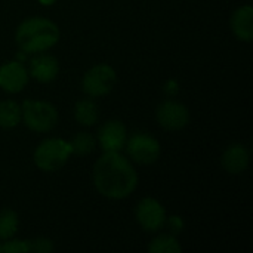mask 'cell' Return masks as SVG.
I'll use <instances>...</instances> for the list:
<instances>
[{
    "label": "cell",
    "instance_id": "44dd1931",
    "mask_svg": "<svg viewBox=\"0 0 253 253\" xmlns=\"http://www.w3.org/2000/svg\"><path fill=\"white\" fill-rule=\"evenodd\" d=\"M166 222H168V225H169V228L172 230V233L170 234H178V233H181L182 230H184V222H182V219L179 218V216H170L169 219L166 218Z\"/></svg>",
    "mask_w": 253,
    "mask_h": 253
},
{
    "label": "cell",
    "instance_id": "277c9868",
    "mask_svg": "<svg viewBox=\"0 0 253 253\" xmlns=\"http://www.w3.org/2000/svg\"><path fill=\"white\" fill-rule=\"evenodd\" d=\"M24 125L37 133L50 132L58 123V110L53 104L39 99H25L21 105Z\"/></svg>",
    "mask_w": 253,
    "mask_h": 253
},
{
    "label": "cell",
    "instance_id": "ac0fdd59",
    "mask_svg": "<svg viewBox=\"0 0 253 253\" xmlns=\"http://www.w3.org/2000/svg\"><path fill=\"white\" fill-rule=\"evenodd\" d=\"M70 145H71L73 154L87 156V154L95 151V148H96V138L93 135L87 133V132H80V133L73 136V139L70 141Z\"/></svg>",
    "mask_w": 253,
    "mask_h": 253
},
{
    "label": "cell",
    "instance_id": "ba28073f",
    "mask_svg": "<svg viewBox=\"0 0 253 253\" xmlns=\"http://www.w3.org/2000/svg\"><path fill=\"white\" fill-rule=\"evenodd\" d=\"M135 216L138 224L142 227V230L148 233H156L160 228H163L168 218L163 205L153 197H145L138 203Z\"/></svg>",
    "mask_w": 253,
    "mask_h": 253
},
{
    "label": "cell",
    "instance_id": "9a60e30c",
    "mask_svg": "<svg viewBox=\"0 0 253 253\" xmlns=\"http://www.w3.org/2000/svg\"><path fill=\"white\" fill-rule=\"evenodd\" d=\"M22 119L21 105L16 101L4 99L0 101V129L9 130L19 125Z\"/></svg>",
    "mask_w": 253,
    "mask_h": 253
},
{
    "label": "cell",
    "instance_id": "8992f818",
    "mask_svg": "<svg viewBox=\"0 0 253 253\" xmlns=\"http://www.w3.org/2000/svg\"><path fill=\"white\" fill-rule=\"evenodd\" d=\"M156 119L165 130L178 132L187 127V125L190 123V111L182 102L166 99L157 107Z\"/></svg>",
    "mask_w": 253,
    "mask_h": 253
},
{
    "label": "cell",
    "instance_id": "30bf717a",
    "mask_svg": "<svg viewBox=\"0 0 253 253\" xmlns=\"http://www.w3.org/2000/svg\"><path fill=\"white\" fill-rule=\"evenodd\" d=\"M126 126L120 120H107L98 130L96 141L104 151H120L126 144Z\"/></svg>",
    "mask_w": 253,
    "mask_h": 253
},
{
    "label": "cell",
    "instance_id": "d6986e66",
    "mask_svg": "<svg viewBox=\"0 0 253 253\" xmlns=\"http://www.w3.org/2000/svg\"><path fill=\"white\" fill-rule=\"evenodd\" d=\"M0 252L1 253H25L30 252V240H15L7 239L0 242Z\"/></svg>",
    "mask_w": 253,
    "mask_h": 253
},
{
    "label": "cell",
    "instance_id": "9c48e42d",
    "mask_svg": "<svg viewBox=\"0 0 253 253\" xmlns=\"http://www.w3.org/2000/svg\"><path fill=\"white\" fill-rule=\"evenodd\" d=\"M28 70L19 61H7L0 67V87L7 93L21 92L28 83Z\"/></svg>",
    "mask_w": 253,
    "mask_h": 253
},
{
    "label": "cell",
    "instance_id": "4fadbf2b",
    "mask_svg": "<svg viewBox=\"0 0 253 253\" xmlns=\"http://www.w3.org/2000/svg\"><path fill=\"white\" fill-rule=\"evenodd\" d=\"M221 162L228 173L240 175L249 166V150L243 144H233L224 151Z\"/></svg>",
    "mask_w": 253,
    "mask_h": 253
},
{
    "label": "cell",
    "instance_id": "e0dca14e",
    "mask_svg": "<svg viewBox=\"0 0 253 253\" xmlns=\"http://www.w3.org/2000/svg\"><path fill=\"white\" fill-rule=\"evenodd\" d=\"M18 225L19 219L16 212L7 208L0 209V240L12 239L18 231Z\"/></svg>",
    "mask_w": 253,
    "mask_h": 253
},
{
    "label": "cell",
    "instance_id": "7a4b0ae2",
    "mask_svg": "<svg viewBox=\"0 0 253 253\" xmlns=\"http://www.w3.org/2000/svg\"><path fill=\"white\" fill-rule=\"evenodd\" d=\"M58 25L47 18L33 16L24 19L15 33V42L24 53H42L52 49L59 40Z\"/></svg>",
    "mask_w": 253,
    "mask_h": 253
},
{
    "label": "cell",
    "instance_id": "5bb4252c",
    "mask_svg": "<svg viewBox=\"0 0 253 253\" xmlns=\"http://www.w3.org/2000/svg\"><path fill=\"white\" fill-rule=\"evenodd\" d=\"M99 108L96 102L90 98H84L76 102L74 105V119L82 126H93L98 122Z\"/></svg>",
    "mask_w": 253,
    "mask_h": 253
},
{
    "label": "cell",
    "instance_id": "2e32d148",
    "mask_svg": "<svg viewBox=\"0 0 253 253\" xmlns=\"http://www.w3.org/2000/svg\"><path fill=\"white\" fill-rule=\"evenodd\" d=\"M150 253H181L182 246L173 234H160L148 245Z\"/></svg>",
    "mask_w": 253,
    "mask_h": 253
},
{
    "label": "cell",
    "instance_id": "ffe728a7",
    "mask_svg": "<svg viewBox=\"0 0 253 253\" xmlns=\"http://www.w3.org/2000/svg\"><path fill=\"white\" fill-rule=\"evenodd\" d=\"M53 251V243L50 239L39 237L34 240H30V252L36 253H49Z\"/></svg>",
    "mask_w": 253,
    "mask_h": 253
},
{
    "label": "cell",
    "instance_id": "7c38bea8",
    "mask_svg": "<svg viewBox=\"0 0 253 253\" xmlns=\"http://www.w3.org/2000/svg\"><path fill=\"white\" fill-rule=\"evenodd\" d=\"M234 36L242 42H252L253 39V9L251 4L237 7L230 19Z\"/></svg>",
    "mask_w": 253,
    "mask_h": 253
},
{
    "label": "cell",
    "instance_id": "7402d4cb",
    "mask_svg": "<svg viewBox=\"0 0 253 253\" xmlns=\"http://www.w3.org/2000/svg\"><path fill=\"white\" fill-rule=\"evenodd\" d=\"M43 6H52V4H55V1L56 0H39Z\"/></svg>",
    "mask_w": 253,
    "mask_h": 253
},
{
    "label": "cell",
    "instance_id": "5b68a950",
    "mask_svg": "<svg viewBox=\"0 0 253 253\" xmlns=\"http://www.w3.org/2000/svg\"><path fill=\"white\" fill-rule=\"evenodd\" d=\"M117 82L114 68L108 64H96L89 68L82 79V89L90 98L108 95Z\"/></svg>",
    "mask_w": 253,
    "mask_h": 253
},
{
    "label": "cell",
    "instance_id": "6da1fadb",
    "mask_svg": "<svg viewBox=\"0 0 253 253\" xmlns=\"http://www.w3.org/2000/svg\"><path fill=\"white\" fill-rule=\"evenodd\" d=\"M92 178L96 191L110 200L126 199L138 187V173L120 151H104L95 162Z\"/></svg>",
    "mask_w": 253,
    "mask_h": 253
},
{
    "label": "cell",
    "instance_id": "8fae6325",
    "mask_svg": "<svg viewBox=\"0 0 253 253\" xmlns=\"http://www.w3.org/2000/svg\"><path fill=\"white\" fill-rule=\"evenodd\" d=\"M58 73H59L58 59L49 53H44V52L36 53V56L30 59L28 74L40 83H49L55 80Z\"/></svg>",
    "mask_w": 253,
    "mask_h": 253
},
{
    "label": "cell",
    "instance_id": "52a82bcc",
    "mask_svg": "<svg viewBox=\"0 0 253 253\" xmlns=\"http://www.w3.org/2000/svg\"><path fill=\"white\" fill-rule=\"evenodd\" d=\"M127 154L135 163L151 165L160 157V142L150 133H135L126 144Z\"/></svg>",
    "mask_w": 253,
    "mask_h": 253
},
{
    "label": "cell",
    "instance_id": "3957f363",
    "mask_svg": "<svg viewBox=\"0 0 253 253\" xmlns=\"http://www.w3.org/2000/svg\"><path fill=\"white\" fill-rule=\"evenodd\" d=\"M71 154L73 151L68 141L61 138H47L36 147L33 160L40 170L52 173L64 168Z\"/></svg>",
    "mask_w": 253,
    "mask_h": 253
}]
</instances>
